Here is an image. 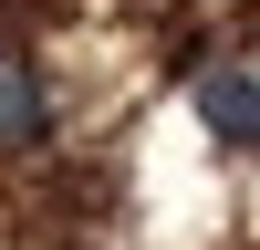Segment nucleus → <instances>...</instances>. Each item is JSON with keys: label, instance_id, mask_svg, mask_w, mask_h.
I'll return each mask as SVG.
<instances>
[{"label": "nucleus", "instance_id": "1", "mask_svg": "<svg viewBox=\"0 0 260 250\" xmlns=\"http://www.w3.org/2000/svg\"><path fill=\"white\" fill-rule=\"evenodd\" d=\"M187 104H198V125L219 146H240V157L260 146V73L250 63H198V73H187Z\"/></svg>", "mask_w": 260, "mask_h": 250}, {"label": "nucleus", "instance_id": "2", "mask_svg": "<svg viewBox=\"0 0 260 250\" xmlns=\"http://www.w3.org/2000/svg\"><path fill=\"white\" fill-rule=\"evenodd\" d=\"M42 136H52V94H42V63L0 42V157H21V146H42Z\"/></svg>", "mask_w": 260, "mask_h": 250}]
</instances>
